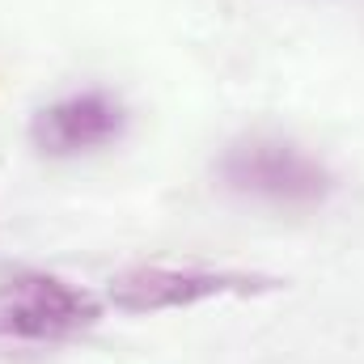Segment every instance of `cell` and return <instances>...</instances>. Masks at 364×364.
Here are the masks:
<instances>
[{"label": "cell", "instance_id": "cell-3", "mask_svg": "<svg viewBox=\"0 0 364 364\" xmlns=\"http://www.w3.org/2000/svg\"><path fill=\"white\" fill-rule=\"evenodd\" d=\"M102 322V301L51 272L0 275V339L17 343H64L81 339Z\"/></svg>", "mask_w": 364, "mask_h": 364}, {"label": "cell", "instance_id": "cell-2", "mask_svg": "<svg viewBox=\"0 0 364 364\" xmlns=\"http://www.w3.org/2000/svg\"><path fill=\"white\" fill-rule=\"evenodd\" d=\"M284 288L279 275L242 272V267H178V263H136L110 275L106 301L123 314H166V309H191L203 301L225 296H263Z\"/></svg>", "mask_w": 364, "mask_h": 364}, {"label": "cell", "instance_id": "cell-4", "mask_svg": "<svg viewBox=\"0 0 364 364\" xmlns=\"http://www.w3.org/2000/svg\"><path fill=\"white\" fill-rule=\"evenodd\" d=\"M127 132V106L110 90H81L47 102L30 119V144L43 157H81L114 144Z\"/></svg>", "mask_w": 364, "mask_h": 364}, {"label": "cell", "instance_id": "cell-1", "mask_svg": "<svg viewBox=\"0 0 364 364\" xmlns=\"http://www.w3.org/2000/svg\"><path fill=\"white\" fill-rule=\"evenodd\" d=\"M216 178L225 191L242 199H259L275 208H314L335 186L331 170L314 153H305L296 140H284V136L233 140L216 161Z\"/></svg>", "mask_w": 364, "mask_h": 364}]
</instances>
